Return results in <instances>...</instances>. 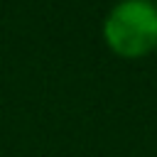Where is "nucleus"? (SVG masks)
Listing matches in <instances>:
<instances>
[{"instance_id":"obj_1","label":"nucleus","mask_w":157,"mask_h":157,"mask_svg":"<svg viewBox=\"0 0 157 157\" xmlns=\"http://www.w3.org/2000/svg\"><path fill=\"white\" fill-rule=\"evenodd\" d=\"M108 47L123 56H142L157 47V5L150 0H120L103 22Z\"/></svg>"}]
</instances>
